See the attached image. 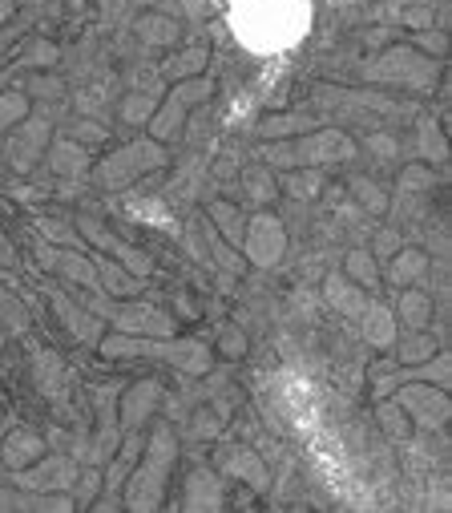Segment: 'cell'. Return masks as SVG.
<instances>
[{
  "label": "cell",
  "mask_w": 452,
  "mask_h": 513,
  "mask_svg": "<svg viewBox=\"0 0 452 513\" xmlns=\"http://www.w3.org/2000/svg\"><path fill=\"white\" fill-rule=\"evenodd\" d=\"M376 417H380V425H384V433H388V437H396V441H404V437H408V417H404V408H400L396 400H384V396H380Z\"/></svg>",
  "instance_id": "obj_42"
},
{
  "label": "cell",
  "mask_w": 452,
  "mask_h": 513,
  "mask_svg": "<svg viewBox=\"0 0 452 513\" xmlns=\"http://www.w3.org/2000/svg\"><path fill=\"white\" fill-rule=\"evenodd\" d=\"M89 312L109 324V328H118L122 336H174L178 332V320L170 312H162L158 303H146V299H126L118 303L113 295H101V291H85L81 299Z\"/></svg>",
  "instance_id": "obj_4"
},
{
  "label": "cell",
  "mask_w": 452,
  "mask_h": 513,
  "mask_svg": "<svg viewBox=\"0 0 452 513\" xmlns=\"http://www.w3.org/2000/svg\"><path fill=\"white\" fill-rule=\"evenodd\" d=\"M206 219L210 227L231 243V247H243V231H247V215L239 207H231V202H206Z\"/></svg>",
  "instance_id": "obj_29"
},
{
  "label": "cell",
  "mask_w": 452,
  "mask_h": 513,
  "mask_svg": "<svg viewBox=\"0 0 452 513\" xmlns=\"http://www.w3.org/2000/svg\"><path fill=\"white\" fill-rule=\"evenodd\" d=\"M364 299H368L364 287L352 283L344 271H331V275H327V283H323V303L335 307L339 316H352V320H356V316H360V307H364Z\"/></svg>",
  "instance_id": "obj_22"
},
{
  "label": "cell",
  "mask_w": 452,
  "mask_h": 513,
  "mask_svg": "<svg viewBox=\"0 0 452 513\" xmlns=\"http://www.w3.org/2000/svg\"><path fill=\"white\" fill-rule=\"evenodd\" d=\"M368 146H372V154H376V158H396V142H392L388 134H372V142H368Z\"/></svg>",
  "instance_id": "obj_52"
},
{
  "label": "cell",
  "mask_w": 452,
  "mask_h": 513,
  "mask_svg": "<svg viewBox=\"0 0 452 513\" xmlns=\"http://www.w3.org/2000/svg\"><path fill=\"white\" fill-rule=\"evenodd\" d=\"M396 251H400V235H396V231H380L376 243H372V255H376V259H392Z\"/></svg>",
  "instance_id": "obj_51"
},
{
  "label": "cell",
  "mask_w": 452,
  "mask_h": 513,
  "mask_svg": "<svg viewBox=\"0 0 452 513\" xmlns=\"http://www.w3.org/2000/svg\"><path fill=\"white\" fill-rule=\"evenodd\" d=\"M37 231L45 235V243H57V247H77V251H81V243L69 235V227H65L61 219H37Z\"/></svg>",
  "instance_id": "obj_47"
},
{
  "label": "cell",
  "mask_w": 452,
  "mask_h": 513,
  "mask_svg": "<svg viewBox=\"0 0 452 513\" xmlns=\"http://www.w3.org/2000/svg\"><path fill=\"white\" fill-rule=\"evenodd\" d=\"M243 190H247V198L255 202V207H271V202L279 198V182H275L271 166H247L243 170Z\"/></svg>",
  "instance_id": "obj_32"
},
{
  "label": "cell",
  "mask_w": 452,
  "mask_h": 513,
  "mask_svg": "<svg viewBox=\"0 0 452 513\" xmlns=\"http://www.w3.org/2000/svg\"><path fill=\"white\" fill-rule=\"evenodd\" d=\"M440 61L436 57H424L420 49H412V45H400V49H388L376 65H372V81H388V85H408V89H416V85H432L436 81V69Z\"/></svg>",
  "instance_id": "obj_8"
},
{
  "label": "cell",
  "mask_w": 452,
  "mask_h": 513,
  "mask_svg": "<svg viewBox=\"0 0 452 513\" xmlns=\"http://www.w3.org/2000/svg\"><path fill=\"white\" fill-rule=\"evenodd\" d=\"M33 110V97L21 89H0V138H5L25 114Z\"/></svg>",
  "instance_id": "obj_37"
},
{
  "label": "cell",
  "mask_w": 452,
  "mask_h": 513,
  "mask_svg": "<svg viewBox=\"0 0 452 513\" xmlns=\"http://www.w3.org/2000/svg\"><path fill=\"white\" fill-rule=\"evenodd\" d=\"M174 461H178L174 425H158V429L146 437L142 457H138V465L130 469V477H126V485H122V505L134 509V513H154V509L162 505V497H166Z\"/></svg>",
  "instance_id": "obj_1"
},
{
  "label": "cell",
  "mask_w": 452,
  "mask_h": 513,
  "mask_svg": "<svg viewBox=\"0 0 452 513\" xmlns=\"http://www.w3.org/2000/svg\"><path fill=\"white\" fill-rule=\"evenodd\" d=\"M37 457H45V437L41 433H29V429H5V437H0V465H5L9 473L33 465Z\"/></svg>",
  "instance_id": "obj_21"
},
{
  "label": "cell",
  "mask_w": 452,
  "mask_h": 513,
  "mask_svg": "<svg viewBox=\"0 0 452 513\" xmlns=\"http://www.w3.org/2000/svg\"><path fill=\"white\" fill-rule=\"evenodd\" d=\"M9 81H13V73H9V69H0V89H9Z\"/></svg>",
  "instance_id": "obj_56"
},
{
  "label": "cell",
  "mask_w": 452,
  "mask_h": 513,
  "mask_svg": "<svg viewBox=\"0 0 452 513\" xmlns=\"http://www.w3.org/2000/svg\"><path fill=\"white\" fill-rule=\"evenodd\" d=\"M53 65H61V49H57L49 37H37V41L25 49V57H21L17 69H53Z\"/></svg>",
  "instance_id": "obj_40"
},
{
  "label": "cell",
  "mask_w": 452,
  "mask_h": 513,
  "mask_svg": "<svg viewBox=\"0 0 452 513\" xmlns=\"http://www.w3.org/2000/svg\"><path fill=\"white\" fill-rule=\"evenodd\" d=\"M33 376H37V384H41V392L45 396H61V380H65V368H61V360L53 356V352H37V364H33Z\"/></svg>",
  "instance_id": "obj_38"
},
{
  "label": "cell",
  "mask_w": 452,
  "mask_h": 513,
  "mask_svg": "<svg viewBox=\"0 0 452 513\" xmlns=\"http://www.w3.org/2000/svg\"><path fill=\"white\" fill-rule=\"evenodd\" d=\"M428 271H432V259H428V251H416V247H400V251L392 255V267H388V283H392V287H416V283H424V279H428Z\"/></svg>",
  "instance_id": "obj_25"
},
{
  "label": "cell",
  "mask_w": 452,
  "mask_h": 513,
  "mask_svg": "<svg viewBox=\"0 0 452 513\" xmlns=\"http://www.w3.org/2000/svg\"><path fill=\"white\" fill-rule=\"evenodd\" d=\"M396 404L404 408V417L408 425L416 429H440L452 413V404H448V392L440 384H428V380H412V384H400L396 392Z\"/></svg>",
  "instance_id": "obj_10"
},
{
  "label": "cell",
  "mask_w": 452,
  "mask_h": 513,
  "mask_svg": "<svg viewBox=\"0 0 452 513\" xmlns=\"http://www.w3.org/2000/svg\"><path fill=\"white\" fill-rule=\"evenodd\" d=\"M45 162H49V170L57 178H77V174L89 170V150L81 142H73V138H53L49 150H45Z\"/></svg>",
  "instance_id": "obj_23"
},
{
  "label": "cell",
  "mask_w": 452,
  "mask_h": 513,
  "mask_svg": "<svg viewBox=\"0 0 452 513\" xmlns=\"http://www.w3.org/2000/svg\"><path fill=\"white\" fill-rule=\"evenodd\" d=\"M214 469H218L222 477H239V481L251 485L255 493L271 489V469H267V461H263L255 449H247V445H226V449H218Z\"/></svg>",
  "instance_id": "obj_16"
},
{
  "label": "cell",
  "mask_w": 452,
  "mask_h": 513,
  "mask_svg": "<svg viewBox=\"0 0 452 513\" xmlns=\"http://www.w3.org/2000/svg\"><path fill=\"white\" fill-rule=\"evenodd\" d=\"M13 421H9V413H5V408H0V437H5V429H9Z\"/></svg>",
  "instance_id": "obj_55"
},
{
  "label": "cell",
  "mask_w": 452,
  "mask_h": 513,
  "mask_svg": "<svg viewBox=\"0 0 452 513\" xmlns=\"http://www.w3.org/2000/svg\"><path fill=\"white\" fill-rule=\"evenodd\" d=\"M105 360H162L178 368L182 376H206L214 368V352L202 340H178V336H105L97 340Z\"/></svg>",
  "instance_id": "obj_2"
},
{
  "label": "cell",
  "mask_w": 452,
  "mask_h": 513,
  "mask_svg": "<svg viewBox=\"0 0 452 513\" xmlns=\"http://www.w3.org/2000/svg\"><path fill=\"white\" fill-rule=\"evenodd\" d=\"M17 263V251H13V243H9V235L0 231V267H13Z\"/></svg>",
  "instance_id": "obj_53"
},
{
  "label": "cell",
  "mask_w": 452,
  "mask_h": 513,
  "mask_svg": "<svg viewBox=\"0 0 452 513\" xmlns=\"http://www.w3.org/2000/svg\"><path fill=\"white\" fill-rule=\"evenodd\" d=\"M77 227H81V235H85L101 255H109L113 263H122L130 275H138V279H150V275H154V259H150L142 247L118 239L109 227H101V223H93V219H77Z\"/></svg>",
  "instance_id": "obj_13"
},
{
  "label": "cell",
  "mask_w": 452,
  "mask_h": 513,
  "mask_svg": "<svg viewBox=\"0 0 452 513\" xmlns=\"http://www.w3.org/2000/svg\"><path fill=\"white\" fill-rule=\"evenodd\" d=\"M400 303H396V324L408 328V332H424L432 324V295L420 291V287H400Z\"/></svg>",
  "instance_id": "obj_26"
},
{
  "label": "cell",
  "mask_w": 452,
  "mask_h": 513,
  "mask_svg": "<svg viewBox=\"0 0 452 513\" xmlns=\"http://www.w3.org/2000/svg\"><path fill=\"white\" fill-rule=\"evenodd\" d=\"M222 413H218V408H198V413L190 417V437L194 441H218L222 437Z\"/></svg>",
  "instance_id": "obj_41"
},
{
  "label": "cell",
  "mask_w": 452,
  "mask_h": 513,
  "mask_svg": "<svg viewBox=\"0 0 452 513\" xmlns=\"http://www.w3.org/2000/svg\"><path fill=\"white\" fill-rule=\"evenodd\" d=\"M428 186H436V170L432 166H404V174H400V190L408 194V190H428Z\"/></svg>",
  "instance_id": "obj_46"
},
{
  "label": "cell",
  "mask_w": 452,
  "mask_h": 513,
  "mask_svg": "<svg viewBox=\"0 0 452 513\" xmlns=\"http://www.w3.org/2000/svg\"><path fill=\"white\" fill-rule=\"evenodd\" d=\"M243 259L247 263H255V267H263V271H271V267H279L283 263V255H287V227L275 219V215H255V219H247V231H243Z\"/></svg>",
  "instance_id": "obj_11"
},
{
  "label": "cell",
  "mask_w": 452,
  "mask_h": 513,
  "mask_svg": "<svg viewBox=\"0 0 452 513\" xmlns=\"http://www.w3.org/2000/svg\"><path fill=\"white\" fill-rule=\"evenodd\" d=\"M17 17V0H0V29Z\"/></svg>",
  "instance_id": "obj_54"
},
{
  "label": "cell",
  "mask_w": 452,
  "mask_h": 513,
  "mask_svg": "<svg viewBox=\"0 0 452 513\" xmlns=\"http://www.w3.org/2000/svg\"><path fill=\"white\" fill-rule=\"evenodd\" d=\"M202 69H206V45H194V49H182V53L166 57V61L158 65V77L182 81V77H198Z\"/></svg>",
  "instance_id": "obj_31"
},
{
  "label": "cell",
  "mask_w": 452,
  "mask_h": 513,
  "mask_svg": "<svg viewBox=\"0 0 452 513\" xmlns=\"http://www.w3.org/2000/svg\"><path fill=\"white\" fill-rule=\"evenodd\" d=\"M210 77H182V81H174V89L158 101V110H154V118L146 122L150 126V134H154V142H174V138H182V126H186V114L190 110H198L202 101L210 97Z\"/></svg>",
  "instance_id": "obj_6"
},
{
  "label": "cell",
  "mask_w": 452,
  "mask_h": 513,
  "mask_svg": "<svg viewBox=\"0 0 452 513\" xmlns=\"http://www.w3.org/2000/svg\"><path fill=\"white\" fill-rule=\"evenodd\" d=\"M222 505H226V481H222V473L210 469V465L194 469L186 477V509H194V513H218Z\"/></svg>",
  "instance_id": "obj_19"
},
{
  "label": "cell",
  "mask_w": 452,
  "mask_h": 513,
  "mask_svg": "<svg viewBox=\"0 0 452 513\" xmlns=\"http://www.w3.org/2000/svg\"><path fill=\"white\" fill-rule=\"evenodd\" d=\"M283 190H287V198H295V202H307V198H315V194L323 190V174H319L315 166H299V170H287V174H283Z\"/></svg>",
  "instance_id": "obj_36"
},
{
  "label": "cell",
  "mask_w": 452,
  "mask_h": 513,
  "mask_svg": "<svg viewBox=\"0 0 452 513\" xmlns=\"http://www.w3.org/2000/svg\"><path fill=\"white\" fill-rule=\"evenodd\" d=\"M130 5H162V0H130Z\"/></svg>",
  "instance_id": "obj_58"
},
{
  "label": "cell",
  "mask_w": 452,
  "mask_h": 513,
  "mask_svg": "<svg viewBox=\"0 0 452 513\" xmlns=\"http://www.w3.org/2000/svg\"><path fill=\"white\" fill-rule=\"evenodd\" d=\"M69 493H73V505H93V497L101 493V465H89L85 473H77Z\"/></svg>",
  "instance_id": "obj_43"
},
{
  "label": "cell",
  "mask_w": 452,
  "mask_h": 513,
  "mask_svg": "<svg viewBox=\"0 0 452 513\" xmlns=\"http://www.w3.org/2000/svg\"><path fill=\"white\" fill-rule=\"evenodd\" d=\"M356 320H360L364 340H368L376 352H392V344H396V336H400V324H396V316H392V307H384L380 299L368 295Z\"/></svg>",
  "instance_id": "obj_18"
},
{
  "label": "cell",
  "mask_w": 452,
  "mask_h": 513,
  "mask_svg": "<svg viewBox=\"0 0 452 513\" xmlns=\"http://www.w3.org/2000/svg\"><path fill=\"white\" fill-rule=\"evenodd\" d=\"M134 33L142 37L146 49H170L182 37V29H178V21L170 13H146V17H138L134 21Z\"/></svg>",
  "instance_id": "obj_27"
},
{
  "label": "cell",
  "mask_w": 452,
  "mask_h": 513,
  "mask_svg": "<svg viewBox=\"0 0 452 513\" xmlns=\"http://www.w3.org/2000/svg\"><path fill=\"white\" fill-rule=\"evenodd\" d=\"M13 130L17 134L9 138V166L29 174L37 166V158L49 150V142H53V110L49 106L45 110H29Z\"/></svg>",
  "instance_id": "obj_9"
},
{
  "label": "cell",
  "mask_w": 452,
  "mask_h": 513,
  "mask_svg": "<svg viewBox=\"0 0 452 513\" xmlns=\"http://www.w3.org/2000/svg\"><path fill=\"white\" fill-rule=\"evenodd\" d=\"M194 227H198V235H202V243H206V259H210V267H214L218 275H226V279H239V275L247 271L243 251L226 243V239H222V235L210 227V219H206V215H198V219H194Z\"/></svg>",
  "instance_id": "obj_20"
},
{
  "label": "cell",
  "mask_w": 452,
  "mask_h": 513,
  "mask_svg": "<svg viewBox=\"0 0 452 513\" xmlns=\"http://www.w3.org/2000/svg\"><path fill=\"white\" fill-rule=\"evenodd\" d=\"M0 324H5L9 332H25L29 328V316H25V307L9 295V291H0Z\"/></svg>",
  "instance_id": "obj_44"
},
{
  "label": "cell",
  "mask_w": 452,
  "mask_h": 513,
  "mask_svg": "<svg viewBox=\"0 0 452 513\" xmlns=\"http://www.w3.org/2000/svg\"><path fill=\"white\" fill-rule=\"evenodd\" d=\"M311 130H319V122L307 118V114H271V118L259 122L255 134L263 142H279V138H299V134H311Z\"/></svg>",
  "instance_id": "obj_30"
},
{
  "label": "cell",
  "mask_w": 452,
  "mask_h": 513,
  "mask_svg": "<svg viewBox=\"0 0 452 513\" xmlns=\"http://www.w3.org/2000/svg\"><path fill=\"white\" fill-rule=\"evenodd\" d=\"M412 49H424L428 57H436V61H440V57L448 53V37H444V33H436V29H424V33H416V37H412Z\"/></svg>",
  "instance_id": "obj_48"
},
{
  "label": "cell",
  "mask_w": 452,
  "mask_h": 513,
  "mask_svg": "<svg viewBox=\"0 0 452 513\" xmlns=\"http://www.w3.org/2000/svg\"><path fill=\"white\" fill-rule=\"evenodd\" d=\"M218 352H222V360H239L247 352V336L235 324H222L218 328Z\"/></svg>",
  "instance_id": "obj_45"
},
{
  "label": "cell",
  "mask_w": 452,
  "mask_h": 513,
  "mask_svg": "<svg viewBox=\"0 0 452 513\" xmlns=\"http://www.w3.org/2000/svg\"><path fill=\"white\" fill-rule=\"evenodd\" d=\"M93 267H97V283H101V295H142L146 279L130 275L122 263H113L109 255H93Z\"/></svg>",
  "instance_id": "obj_24"
},
{
  "label": "cell",
  "mask_w": 452,
  "mask_h": 513,
  "mask_svg": "<svg viewBox=\"0 0 452 513\" xmlns=\"http://www.w3.org/2000/svg\"><path fill=\"white\" fill-rule=\"evenodd\" d=\"M162 400H166V388L158 380H138V384L122 388V396H118V425H122V433L146 429V421L162 408Z\"/></svg>",
  "instance_id": "obj_15"
},
{
  "label": "cell",
  "mask_w": 452,
  "mask_h": 513,
  "mask_svg": "<svg viewBox=\"0 0 452 513\" xmlns=\"http://www.w3.org/2000/svg\"><path fill=\"white\" fill-rule=\"evenodd\" d=\"M376 263H380V259L360 247V251H352V255L344 259V275H348L352 283H360L364 291H376V287H380V267H376Z\"/></svg>",
  "instance_id": "obj_35"
},
{
  "label": "cell",
  "mask_w": 452,
  "mask_h": 513,
  "mask_svg": "<svg viewBox=\"0 0 452 513\" xmlns=\"http://www.w3.org/2000/svg\"><path fill=\"white\" fill-rule=\"evenodd\" d=\"M348 190H352V198H360V207H364L368 215H388V194H384L372 178L356 174V178L348 182Z\"/></svg>",
  "instance_id": "obj_39"
},
{
  "label": "cell",
  "mask_w": 452,
  "mask_h": 513,
  "mask_svg": "<svg viewBox=\"0 0 452 513\" xmlns=\"http://www.w3.org/2000/svg\"><path fill=\"white\" fill-rule=\"evenodd\" d=\"M9 41H13V37H9L5 29H0V53H5V49H9Z\"/></svg>",
  "instance_id": "obj_57"
},
{
  "label": "cell",
  "mask_w": 452,
  "mask_h": 513,
  "mask_svg": "<svg viewBox=\"0 0 452 513\" xmlns=\"http://www.w3.org/2000/svg\"><path fill=\"white\" fill-rule=\"evenodd\" d=\"M65 134H73V142H81V146H97V142H105V126L101 122H89V118H81V122H69V130Z\"/></svg>",
  "instance_id": "obj_49"
},
{
  "label": "cell",
  "mask_w": 452,
  "mask_h": 513,
  "mask_svg": "<svg viewBox=\"0 0 452 513\" xmlns=\"http://www.w3.org/2000/svg\"><path fill=\"white\" fill-rule=\"evenodd\" d=\"M356 158V142L344 130H311L299 138H279V142H263V162L279 166V170H299V166H344Z\"/></svg>",
  "instance_id": "obj_3"
},
{
  "label": "cell",
  "mask_w": 452,
  "mask_h": 513,
  "mask_svg": "<svg viewBox=\"0 0 452 513\" xmlns=\"http://www.w3.org/2000/svg\"><path fill=\"white\" fill-rule=\"evenodd\" d=\"M49 303H53L61 328H69L73 340H81V344H97V340H101V328H105V324L89 312L85 303H77V299L65 295V291H49Z\"/></svg>",
  "instance_id": "obj_17"
},
{
  "label": "cell",
  "mask_w": 452,
  "mask_h": 513,
  "mask_svg": "<svg viewBox=\"0 0 452 513\" xmlns=\"http://www.w3.org/2000/svg\"><path fill=\"white\" fill-rule=\"evenodd\" d=\"M416 130H420V134H416V154H420L428 166H440V162H448V142H444L440 126H436L432 118H424Z\"/></svg>",
  "instance_id": "obj_34"
},
{
  "label": "cell",
  "mask_w": 452,
  "mask_h": 513,
  "mask_svg": "<svg viewBox=\"0 0 452 513\" xmlns=\"http://www.w3.org/2000/svg\"><path fill=\"white\" fill-rule=\"evenodd\" d=\"M162 166H170L166 142L138 138V142L122 146V150H113L109 158H101L97 170H93V178H97L101 186H134L138 178H146V174H154V170H162Z\"/></svg>",
  "instance_id": "obj_5"
},
{
  "label": "cell",
  "mask_w": 452,
  "mask_h": 513,
  "mask_svg": "<svg viewBox=\"0 0 452 513\" xmlns=\"http://www.w3.org/2000/svg\"><path fill=\"white\" fill-rule=\"evenodd\" d=\"M122 380H109V384H97L93 388V408H97V437L93 445L85 449V461L89 465H105L113 457V449L122 445V425H118V396H122Z\"/></svg>",
  "instance_id": "obj_7"
},
{
  "label": "cell",
  "mask_w": 452,
  "mask_h": 513,
  "mask_svg": "<svg viewBox=\"0 0 452 513\" xmlns=\"http://www.w3.org/2000/svg\"><path fill=\"white\" fill-rule=\"evenodd\" d=\"M392 352H396V364H424L428 356L440 352V344L428 332H408V336H396Z\"/></svg>",
  "instance_id": "obj_33"
},
{
  "label": "cell",
  "mask_w": 452,
  "mask_h": 513,
  "mask_svg": "<svg viewBox=\"0 0 452 513\" xmlns=\"http://www.w3.org/2000/svg\"><path fill=\"white\" fill-rule=\"evenodd\" d=\"M29 97H37V101L61 97V77H29Z\"/></svg>",
  "instance_id": "obj_50"
},
{
  "label": "cell",
  "mask_w": 452,
  "mask_h": 513,
  "mask_svg": "<svg viewBox=\"0 0 452 513\" xmlns=\"http://www.w3.org/2000/svg\"><path fill=\"white\" fill-rule=\"evenodd\" d=\"M158 101H162V81H154V85H142V89H130L126 97H122V122L126 126H146L150 118H154V110H158Z\"/></svg>",
  "instance_id": "obj_28"
},
{
  "label": "cell",
  "mask_w": 452,
  "mask_h": 513,
  "mask_svg": "<svg viewBox=\"0 0 452 513\" xmlns=\"http://www.w3.org/2000/svg\"><path fill=\"white\" fill-rule=\"evenodd\" d=\"M37 259L41 267L57 271L61 279H69L73 287L81 291H101L97 283V267H93V255L77 251V247H57V243H37Z\"/></svg>",
  "instance_id": "obj_14"
},
{
  "label": "cell",
  "mask_w": 452,
  "mask_h": 513,
  "mask_svg": "<svg viewBox=\"0 0 452 513\" xmlns=\"http://www.w3.org/2000/svg\"><path fill=\"white\" fill-rule=\"evenodd\" d=\"M77 461H69L65 453H57V457H37L33 465H25V469H17L13 473V485L17 489H33V493H69L73 489V481H77Z\"/></svg>",
  "instance_id": "obj_12"
}]
</instances>
